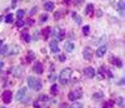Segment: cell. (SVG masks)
I'll use <instances>...</instances> for the list:
<instances>
[{
  "mask_svg": "<svg viewBox=\"0 0 125 108\" xmlns=\"http://www.w3.org/2000/svg\"><path fill=\"white\" fill-rule=\"evenodd\" d=\"M44 9L46 10V12H51V10L54 9V4H53V1H46V3L44 4Z\"/></svg>",
  "mask_w": 125,
  "mask_h": 108,
  "instance_id": "10",
  "label": "cell"
},
{
  "mask_svg": "<svg viewBox=\"0 0 125 108\" xmlns=\"http://www.w3.org/2000/svg\"><path fill=\"white\" fill-rule=\"evenodd\" d=\"M11 99H13V93L10 92V91H5L4 93H3V101H4V103H10L11 102Z\"/></svg>",
  "mask_w": 125,
  "mask_h": 108,
  "instance_id": "3",
  "label": "cell"
},
{
  "mask_svg": "<svg viewBox=\"0 0 125 108\" xmlns=\"http://www.w3.org/2000/svg\"><path fill=\"white\" fill-rule=\"evenodd\" d=\"M50 49L53 53H58L59 52V47H58V40H53V41H50Z\"/></svg>",
  "mask_w": 125,
  "mask_h": 108,
  "instance_id": "6",
  "label": "cell"
},
{
  "mask_svg": "<svg viewBox=\"0 0 125 108\" xmlns=\"http://www.w3.org/2000/svg\"><path fill=\"white\" fill-rule=\"evenodd\" d=\"M84 74L86 75V77H89V78H93V77H95L96 72H95V69L91 68V67H86L84 69Z\"/></svg>",
  "mask_w": 125,
  "mask_h": 108,
  "instance_id": "5",
  "label": "cell"
},
{
  "mask_svg": "<svg viewBox=\"0 0 125 108\" xmlns=\"http://www.w3.org/2000/svg\"><path fill=\"white\" fill-rule=\"evenodd\" d=\"M51 94H56L58 93V85L56 84H53V85H51Z\"/></svg>",
  "mask_w": 125,
  "mask_h": 108,
  "instance_id": "16",
  "label": "cell"
},
{
  "mask_svg": "<svg viewBox=\"0 0 125 108\" xmlns=\"http://www.w3.org/2000/svg\"><path fill=\"white\" fill-rule=\"evenodd\" d=\"M26 94V88H20L18 91V93L15 94V101H21Z\"/></svg>",
  "mask_w": 125,
  "mask_h": 108,
  "instance_id": "4",
  "label": "cell"
},
{
  "mask_svg": "<svg viewBox=\"0 0 125 108\" xmlns=\"http://www.w3.org/2000/svg\"><path fill=\"white\" fill-rule=\"evenodd\" d=\"M1 45H3V40H0V48H1Z\"/></svg>",
  "mask_w": 125,
  "mask_h": 108,
  "instance_id": "40",
  "label": "cell"
},
{
  "mask_svg": "<svg viewBox=\"0 0 125 108\" xmlns=\"http://www.w3.org/2000/svg\"><path fill=\"white\" fill-rule=\"evenodd\" d=\"M103 98V93L101 92H96L94 94V99H101Z\"/></svg>",
  "mask_w": 125,
  "mask_h": 108,
  "instance_id": "19",
  "label": "cell"
},
{
  "mask_svg": "<svg viewBox=\"0 0 125 108\" xmlns=\"http://www.w3.org/2000/svg\"><path fill=\"white\" fill-rule=\"evenodd\" d=\"M68 97H69V99H70V101H75V99H76V95H75L74 92H70Z\"/></svg>",
  "mask_w": 125,
  "mask_h": 108,
  "instance_id": "22",
  "label": "cell"
},
{
  "mask_svg": "<svg viewBox=\"0 0 125 108\" xmlns=\"http://www.w3.org/2000/svg\"><path fill=\"white\" fill-rule=\"evenodd\" d=\"M118 8H119V10H120V15L123 16V15H124V10H125V3L123 1V0H120V1L118 3Z\"/></svg>",
  "mask_w": 125,
  "mask_h": 108,
  "instance_id": "11",
  "label": "cell"
},
{
  "mask_svg": "<svg viewBox=\"0 0 125 108\" xmlns=\"http://www.w3.org/2000/svg\"><path fill=\"white\" fill-rule=\"evenodd\" d=\"M45 20H48V14H44L43 16L40 18V21H41V23H43V21H45Z\"/></svg>",
  "mask_w": 125,
  "mask_h": 108,
  "instance_id": "27",
  "label": "cell"
},
{
  "mask_svg": "<svg viewBox=\"0 0 125 108\" xmlns=\"http://www.w3.org/2000/svg\"><path fill=\"white\" fill-rule=\"evenodd\" d=\"M35 12H36V8H33V9L30 10V15H33V14H34Z\"/></svg>",
  "mask_w": 125,
  "mask_h": 108,
  "instance_id": "31",
  "label": "cell"
},
{
  "mask_svg": "<svg viewBox=\"0 0 125 108\" xmlns=\"http://www.w3.org/2000/svg\"><path fill=\"white\" fill-rule=\"evenodd\" d=\"M83 33H84V35H89V33H90V28L86 25V27H84L83 28Z\"/></svg>",
  "mask_w": 125,
  "mask_h": 108,
  "instance_id": "20",
  "label": "cell"
},
{
  "mask_svg": "<svg viewBox=\"0 0 125 108\" xmlns=\"http://www.w3.org/2000/svg\"><path fill=\"white\" fill-rule=\"evenodd\" d=\"M60 108H66V106H65V104H61V106H60Z\"/></svg>",
  "mask_w": 125,
  "mask_h": 108,
  "instance_id": "39",
  "label": "cell"
},
{
  "mask_svg": "<svg viewBox=\"0 0 125 108\" xmlns=\"http://www.w3.org/2000/svg\"><path fill=\"white\" fill-rule=\"evenodd\" d=\"M16 1H18V0H13V5H11V6H13V8H14V6H15V5H16Z\"/></svg>",
  "mask_w": 125,
  "mask_h": 108,
  "instance_id": "36",
  "label": "cell"
},
{
  "mask_svg": "<svg viewBox=\"0 0 125 108\" xmlns=\"http://www.w3.org/2000/svg\"><path fill=\"white\" fill-rule=\"evenodd\" d=\"M23 39H24L25 41H30V37H29V34H28V33H23Z\"/></svg>",
  "mask_w": 125,
  "mask_h": 108,
  "instance_id": "25",
  "label": "cell"
},
{
  "mask_svg": "<svg viewBox=\"0 0 125 108\" xmlns=\"http://www.w3.org/2000/svg\"><path fill=\"white\" fill-rule=\"evenodd\" d=\"M55 18H56V19H59V18H60V12H58V13H56V15H55Z\"/></svg>",
  "mask_w": 125,
  "mask_h": 108,
  "instance_id": "35",
  "label": "cell"
},
{
  "mask_svg": "<svg viewBox=\"0 0 125 108\" xmlns=\"http://www.w3.org/2000/svg\"><path fill=\"white\" fill-rule=\"evenodd\" d=\"M106 49H108V48H106V45H101V47H100V48H99V49L95 52V54H96L98 57H103L104 54L106 53Z\"/></svg>",
  "mask_w": 125,
  "mask_h": 108,
  "instance_id": "7",
  "label": "cell"
},
{
  "mask_svg": "<svg viewBox=\"0 0 125 108\" xmlns=\"http://www.w3.org/2000/svg\"><path fill=\"white\" fill-rule=\"evenodd\" d=\"M73 18H74V19L78 21V24H81V18H80L76 13H73Z\"/></svg>",
  "mask_w": 125,
  "mask_h": 108,
  "instance_id": "17",
  "label": "cell"
},
{
  "mask_svg": "<svg viewBox=\"0 0 125 108\" xmlns=\"http://www.w3.org/2000/svg\"><path fill=\"white\" fill-rule=\"evenodd\" d=\"M71 108H83V104L80 102H74L71 104Z\"/></svg>",
  "mask_w": 125,
  "mask_h": 108,
  "instance_id": "18",
  "label": "cell"
},
{
  "mask_svg": "<svg viewBox=\"0 0 125 108\" xmlns=\"http://www.w3.org/2000/svg\"><path fill=\"white\" fill-rule=\"evenodd\" d=\"M23 24H24V23H23L21 20H18V21H16V27H19V28H20V27H23Z\"/></svg>",
  "mask_w": 125,
  "mask_h": 108,
  "instance_id": "30",
  "label": "cell"
},
{
  "mask_svg": "<svg viewBox=\"0 0 125 108\" xmlns=\"http://www.w3.org/2000/svg\"><path fill=\"white\" fill-rule=\"evenodd\" d=\"M34 57H35L34 52H29V53H28V60H29V62H30V60H33Z\"/></svg>",
  "mask_w": 125,
  "mask_h": 108,
  "instance_id": "21",
  "label": "cell"
},
{
  "mask_svg": "<svg viewBox=\"0 0 125 108\" xmlns=\"http://www.w3.org/2000/svg\"><path fill=\"white\" fill-rule=\"evenodd\" d=\"M84 58L86 60H90L91 59V50L89 48H85V50H84Z\"/></svg>",
  "mask_w": 125,
  "mask_h": 108,
  "instance_id": "13",
  "label": "cell"
},
{
  "mask_svg": "<svg viewBox=\"0 0 125 108\" xmlns=\"http://www.w3.org/2000/svg\"><path fill=\"white\" fill-rule=\"evenodd\" d=\"M109 106H111V104H110V102L105 103V104H104V107H103V108H109Z\"/></svg>",
  "mask_w": 125,
  "mask_h": 108,
  "instance_id": "32",
  "label": "cell"
},
{
  "mask_svg": "<svg viewBox=\"0 0 125 108\" xmlns=\"http://www.w3.org/2000/svg\"><path fill=\"white\" fill-rule=\"evenodd\" d=\"M34 70H35V73L41 74V73H43V64H41V63H36L34 66Z\"/></svg>",
  "mask_w": 125,
  "mask_h": 108,
  "instance_id": "9",
  "label": "cell"
},
{
  "mask_svg": "<svg viewBox=\"0 0 125 108\" xmlns=\"http://www.w3.org/2000/svg\"><path fill=\"white\" fill-rule=\"evenodd\" d=\"M123 83H124V79H121V81L119 82V85H123Z\"/></svg>",
  "mask_w": 125,
  "mask_h": 108,
  "instance_id": "38",
  "label": "cell"
},
{
  "mask_svg": "<svg viewBox=\"0 0 125 108\" xmlns=\"http://www.w3.org/2000/svg\"><path fill=\"white\" fill-rule=\"evenodd\" d=\"M3 66H4V63H3L1 60H0V69H1V68H3Z\"/></svg>",
  "mask_w": 125,
  "mask_h": 108,
  "instance_id": "37",
  "label": "cell"
},
{
  "mask_svg": "<svg viewBox=\"0 0 125 108\" xmlns=\"http://www.w3.org/2000/svg\"><path fill=\"white\" fill-rule=\"evenodd\" d=\"M49 78H50V81H54V79H56V77H55V75H50Z\"/></svg>",
  "mask_w": 125,
  "mask_h": 108,
  "instance_id": "34",
  "label": "cell"
},
{
  "mask_svg": "<svg viewBox=\"0 0 125 108\" xmlns=\"http://www.w3.org/2000/svg\"><path fill=\"white\" fill-rule=\"evenodd\" d=\"M118 106H120V107L124 106V99L121 98V97H120V98H118Z\"/></svg>",
  "mask_w": 125,
  "mask_h": 108,
  "instance_id": "26",
  "label": "cell"
},
{
  "mask_svg": "<svg viewBox=\"0 0 125 108\" xmlns=\"http://www.w3.org/2000/svg\"><path fill=\"white\" fill-rule=\"evenodd\" d=\"M49 97L48 95H40V101H48Z\"/></svg>",
  "mask_w": 125,
  "mask_h": 108,
  "instance_id": "28",
  "label": "cell"
},
{
  "mask_svg": "<svg viewBox=\"0 0 125 108\" xmlns=\"http://www.w3.org/2000/svg\"><path fill=\"white\" fill-rule=\"evenodd\" d=\"M6 52H8V47H6V45H5L4 48H1V50H0V53H3V54H5Z\"/></svg>",
  "mask_w": 125,
  "mask_h": 108,
  "instance_id": "29",
  "label": "cell"
},
{
  "mask_svg": "<svg viewBox=\"0 0 125 108\" xmlns=\"http://www.w3.org/2000/svg\"><path fill=\"white\" fill-rule=\"evenodd\" d=\"M70 77H71V69L70 68H65V69H62L61 73L59 74V81H60L61 84H66L69 82Z\"/></svg>",
  "mask_w": 125,
  "mask_h": 108,
  "instance_id": "2",
  "label": "cell"
},
{
  "mask_svg": "<svg viewBox=\"0 0 125 108\" xmlns=\"http://www.w3.org/2000/svg\"><path fill=\"white\" fill-rule=\"evenodd\" d=\"M24 14H25V13H24V10H18V13H16V16H18L19 19H21V18L24 16Z\"/></svg>",
  "mask_w": 125,
  "mask_h": 108,
  "instance_id": "23",
  "label": "cell"
},
{
  "mask_svg": "<svg viewBox=\"0 0 125 108\" xmlns=\"http://www.w3.org/2000/svg\"><path fill=\"white\" fill-rule=\"evenodd\" d=\"M113 63H114V66H116L118 68H121L123 67V62L120 59H118V58H114L113 59Z\"/></svg>",
  "mask_w": 125,
  "mask_h": 108,
  "instance_id": "14",
  "label": "cell"
},
{
  "mask_svg": "<svg viewBox=\"0 0 125 108\" xmlns=\"http://www.w3.org/2000/svg\"><path fill=\"white\" fill-rule=\"evenodd\" d=\"M64 49H65V52H73L74 50V44H73L71 41H66L65 44H64Z\"/></svg>",
  "mask_w": 125,
  "mask_h": 108,
  "instance_id": "8",
  "label": "cell"
},
{
  "mask_svg": "<svg viewBox=\"0 0 125 108\" xmlns=\"http://www.w3.org/2000/svg\"><path fill=\"white\" fill-rule=\"evenodd\" d=\"M49 33H50V28H46V29H45V30H44V34H43V35H44V38H45V39H46V38H48V37H49Z\"/></svg>",
  "mask_w": 125,
  "mask_h": 108,
  "instance_id": "24",
  "label": "cell"
},
{
  "mask_svg": "<svg viewBox=\"0 0 125 108\" xmlns=\"http://www.w3.org/2000/svg\"><path fill=\"white\" fill-rule=\"evenodd\" d=\"M93 12H94V5H93V4H88V5H86V9H85V14L91 15Z\"/></svg>",
  "mask_w": 125,
  "mask_h": 108,
  "instance_id": "12",
  "label": "cell"
},
{
  "mask_svg": "<svg viewBox=\"0 0 125 108\" xmlns=\"http://www.w3.org/2000/svg\"><path fill=\"white\" fill-rule=\"evenodd\" d=\"M59 59H60L61 62H64V60H65V57H64V55H60V57H59Z\"/></svg>",
  "mask_w": 125,
  "mask_h": 108,
  "instance_id": "33",
  "label": "cell"
},
{
  "mask_svg": "<svg viewBox=\"0 0 125 108\" xmlns=\"http://www.w3.org/2000/svg\"><path fill=\"white\" fill-rule=\"evenodd\" d=\"M28 84H29V88H31L33 91H40L41 87H43L41 82L38 78H34V77H29L28 78Z\"/></svg>",
  "mask_w": 125,
  "mask_h": 108,
  "instance_id": "1",
  "label": "cell"
},
{
  "mask_svg": "<svg viewBox=\"0 0 125 108\" xmlns=\"http://www.w3.org/2000/svg\"><path fill=\"white\" fill-rule=\"evenodd\" d=\"M13 14H8L6 16H5V23H11L13 21Z\"/></svg>",
  "mask_w": 125,
  "mask_h": 108,
  "instance_id": "15",
  "label": "cell"
}]
</instances>
